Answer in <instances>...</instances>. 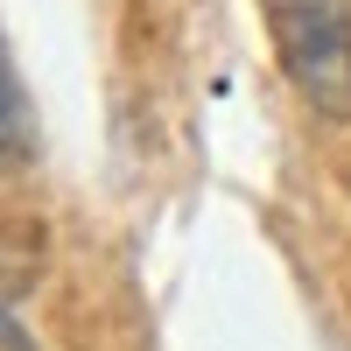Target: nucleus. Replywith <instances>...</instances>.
Here are the masks:
<instances>
[{
    "instance_id": "nucleus-1",
    "label": "nucleus",
    "mask_w": 351,
    "mask_h": 351,
    "mask_svg": "<svg viewBox=\"0 0 351 351\" xmlns=\"http://www.w3.org/2000/svg\"><path fill=\"white\" fill-rule=\"evenodd\" d=\"M288 84L316 120H351V8L344 0H267Z\"/></svg>"
},
{
    "instance_id": "nucleus-2",
    "label": "nucleus",
    "mask_w": 351,
    "mask_h": 351,
    "mask_svg": "<svg viewBox=\"0 0 351 351\" xmlns=\"http://www.w3.org/2000/svg\"><path fill=\"white\" fill-rule=\"evenodd\" d=\"M36 148H43V134H36V99H28L14 56H8V43H0V169H28Z\"/></svg>"
}]
</instances>
